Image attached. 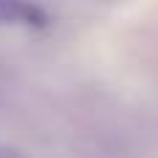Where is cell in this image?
<instances>
[{
    "instance_id": "obj_2",
    "label": "cell",
    "mask_w": 158,
    "mask_h": 158,
    "mask_svg": "<svg viewBox=\"0 0 158 158\" xmlns=\"http://www.w3.org/2000/svg\"><path fill=\"white\" fill-rule=\"evenodd\" d=\"M0 158H22V156H19L17 150H11V147H3V144H0Z\"/></svg>"
},
{
    "instance_id": "obj_1",
    "label": "cell",
    "mask_w": 158,
    "mask_h": 158,
    "mask_svg": "<svg viewBox=\"0 0 158 158\" xmlns=\"http://www.w3.org/2000/svg\"><path fill=\"white\" fill-rule=\"evenodd\" d=\"M50 17L42 6L33 0H0V25H17V28H47Z\"/></svg>"
}]
</instances>
